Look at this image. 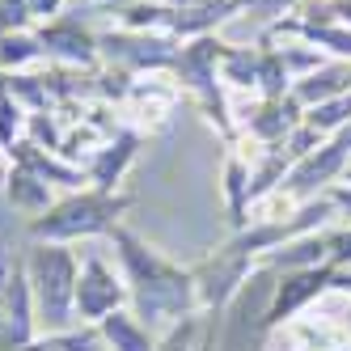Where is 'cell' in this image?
Returning <instances> with one entry per match:
<instances>
[{
	"label": "cell",
	"instance_id": "1",
	"mask_svg": "<svg viewBox=\"0 0 351 351\" xmlns=\"http://www.w3.org/2000/svg\"><path fill=\"white\" fill-rule=\"evenodd\" d=\"M106 237L114 245L123 280H128V296H132L128 305L148 330H169V326H178L182 317L199 313L195 280H191L186 267L169 263L161 250H153L144 237H136L128 224H114Z\"/></svg>",
	"mask_w": 351,
	"mask_h": 351
},
{
	"label": "cell",
	"instance_id": "2",
	"mask_svg": "<svg viewBox=\"0 0 351 351\" xmlns=\"http://www.w3.org/2000/svg\"><path fill=\"white\" fill-rule=\"evenodd\" d=\"M132 208V195L123 191H97V186H81L68 191L64 199H56L43 216L30 220V241H56V245H72L81 237H106L114 224H123V212Z\"/></svg>",
	"mask_w": 351,
	"mask_h": 351
},
{
	"label": "cell",
	"instance_id": "3",
	"mask_svg": "<svg viewBox=\"0 0 351 351\" xmlns=\"http://www.w3.org/2000/svg\"><path fill=\"white\" fill-rule=\"evenodd\" d=\"M21 267H26V280H30L34 317L47 326V335L72 330V326H77V271H81V258L72 254L68 245L30 241Z\"/></svg>",
	"mask_w": 351,
	"mask_h": 351
},
{
	"label": "cell",
	"instance_id": "4",
	"mask_svg": "<svg viewBox=\"0 0 351 351\" xmlns=\"http://www.w3.org/2000/svg\"><path fill=\"white\" fill-rule=\"evenodd\" d=\"M224 38L216 34H204V38H191L178 47V56H173V81H178L182 93L195 97V106L204 110V119L212 128L224 136V144L237 148L241 132H237V119L229 110V97H224V85H220V56H224Z\"/></svg>",
	"mask_w": 351,
	"mask_h": 351
},
{
	"label": "cell",
	"instance_id": "5",
	"mask_svg": "<svg viewBox=\"0 0 351 351\" xmlns=\"http://www.w3.org/2000/svg\"><path fill=\"white\" fill-rule=\"evenodd\" d=\"M182 43H173L169 34H136V30H102L97 34V56L110 68H123L132 77H148V72H169L173 56Z\"/></svg>",
	"mask_w": 351,
	"mask_h": 351
},
{
	"label": "cell",
	"instance_id": "6",
	"mask_svg": "<svg viewBox=\"0 0 351 351\" xmlns=\"http://www.w3.org/2000/svg\"><path fill=\"white\" fill-rule=\"evenodd\" d=\"M347 165H351V123H347V128H339L335 136H326L309 157H300V161L288 169L280 195L313 199V195H322L326 186H330L335 178H343Z\"/></svg>",
	"mask_w": 351,
	"mask_h": 351
},
{
	"label": "cell",
	"instance_id": "7",
	"mask_svg": "<svg viewBox=\"0 0 351 351\" xmlns=\"http://www.w3.org/2000/svg\"><path fill=\"white\" fill-rule=\"evenodd\" d=\"M330 288H335V267L330 263L300 267V271H280L275 284H271V300H267L263 326L267 330H280V326H288L300 309H309L313 300H322Z\"/></svg>",
	"mask_w": 351,
	"mask_h": 351
},
{
	"label": "cell",
	"instance_id": "8",
	"mask_svg": "<svg viewBox=\"0 0 351 351\" xmlns=\"http://www.w3.org/2000/svg\"><path fill=\"white\" fill-rule=\"evenodd\" d=\"M128 280L102 254H85L77 271V326H97L106 313L128 309Z\"/></svg>",
	"mask_w": 351,
	"mask_h": 351
},
{
	"label": "cell",
	"instance_id": "9",
	"mask_svg": "<svg viewBox=\"0 0 351 351\" xmlns=\"http://www.w3.org/2000/svg\"><path fill=\"white\" fill-rule=\"evenodd\" d=\"M38 43H43V56L60 64V68H81V72H97L102 68V56H97V34L77 17H56V21H43L34 26Z\"/></svg>",
	"mask_w": 351,
	"mask_h": 351
},
{
	"label": "cell",
	"instance_id": "10",
	"mask_svg": "<svg viewBox=\"0 0 351 351\" xmlns=\"http://www.w3.org/2000/svg\"><path fill=\"white\" fill-rule=\"evenodd\" d=\"M300 119H305V106L296 102V97H275V102H267V97H258V106H250L241 119H237V132L250 136L258 148H275V144H284L296 128H300Z\"/></svg>",
	"mask_w": 351,
	"mask_h": 351
},
{
	"label": "cell",
	"instance_id": "11",
	"mask_svg": "<svg viewBox=\"0 0 351 351\" xmlns=\"http://www.w3.org/2000/svg\"><path fill=\"white\" fill-rule=\"evenodd\" d=\"M241 9H245V5H237V0H182V5H173L165 34H169L173 43L204 38V34H216L224 21H233Z\"/></svg>",
	"mask_w": 351,
	"mask_h": 351
},
{
	"label": "cell",
	"instance_id": "12",
	"mask_svg": "<svg viewBox=\"0 0 351 351\" xmlns=\"http://www.w3.org/2000/svg\"><path fill=\"white\" fill-rule=\"evenodd\" d=\"M140 144H144L140 132L119 128V132H114V136H110V140L85 161V178H89V186H97V191H119L123 173H128V165L140 157Z\"/></svg>",
	"mask_w": 351,
	"mask_h": 351
},
{
	"label": "cell",
	"instance_id": "13",
	"mask_svg": "<svg viewBox=\"0 0 351 351\" xmlns=\"http://www.w3.org/2000/svg\"><path fill=\"white\" fill-rule=\"evenodd\" d=\"M97 335H102L106 351H157V335L132 313V309H114L97 322Z\"/></svg>",
	"mask_w": 351,
	"mask_h": 351
},
{
	"label": "cell",
	"instance_id": "14",
	"mask_svg": "<svg viewBox=\"0 0 351 351\" xmlns=\"http://www.w3.org/2000/svg\"><path fill=\"white\" fill-rule=\"evenodd\" d=\"M173 102H178V89H173V85H165V81H140V77H136L132 93L123 97V106H128V114H140V119H148V132L165 128V123H169V114H173Z\"/></svg>",
	"mask_w": 351,
	"mask_h": 351
},
{
	"label": "cell",
	"instance_id": "15",
	"mask_svg": "<svg viewBox=\"0 0 351 351\" xmlns=\"http://www.w3.org/2000/svg\"><path fill=\"white\" fill-rule=\"evenodd\" d=\"M220 191H224V208H229V220H233V233H241L250 224V161L229 148V157H224V173H220Z\"/></svg>",
	"mask_w": 351,
	"mask_h": 351
},
{
	"label": "cell",
	"instance_id": "16",
	"mask_svg": "<svg viewBox=\"0 0 351 351\" xmlns=\"http://www.w3.org/2000/svg\"><path fill=\"white\" fill-rule=\"evenodd\" d=\"M5 199H9V208L21 212V216H43L47 208L56 204V195H51V182H43L38 173L30 169H21V165H9L5 173Z\"/></svg>",
	"mask_w": 351,
	"mask_h": 351
},
{
	"label": "cell",
	"instance_id": "17",
	"mask_svg": "<svg viewBox=\"0 0 351 351\" xmlns=\"http://www.w3.org/2000/svg\"><path fill=\"white\" fill-rule=\"evenodd\" d=\"M326 263V233H309V237H296V241H284L280 250L263 254L258 267L267 271H300V267H322Z\"/></svg>",
	"mask_w": 351,
	"mask_h": 351
},
{
	"label": "cell",
	"instance_id": "18",
	"mask_svg": "<svg viewBox=\"0 0 351 351\" xmlns=\"http://www.w3.org/2000/svg\"><path fill=\"white\" fill-rule=\"evenodd\" d=\"M216 317L220 313H191V317H182L178 326H169V330L157 339V351H208Z\"/></svg>",
	"mask_w": 351,
	"mask_h": 351
},
{
	"label": "cell",
	"instance_id": "19",
	"mask_svg": "<svg viewBox=\"0 0 351 351\" xmlns=\"http://www.w3.org/2000/svg\"><path fill=\"white\" fill-rule=\"evenodd\" d=\"M43 43L34 30H17V34H0V72H30L43 64Z\"/></svg>",
	"mask_w": 351,
	"mask_h": 351
},
{
	"label": "cell",
	"instance_id": "20",
	"mask_svg": "<svg viewBox=\"0 0 351 351\" xmlns=\"http://www.w3.org/2000/svg\"><path fill=\"white\" fill-rule=\"evenodd\" d=\"M220 85H229V89H258V47H224V56H220Z\"/></svg>",
	"mask_w": 351,
	"mask_h": 351
},
{
	"label": "cell",
	"instance_id": "21",
	"mask_svg": "<svg viewBox=\"0 0 351 351\" xmlns=\"http://www.w3.org/2000/svg\"><path fill=\"white\" fill-rule=\"evenodd\" d=\"M17 351H102V335H97V326H72V330L43 335Z\"/></svg>",
	"mask_w": 351,
	"mask_h": 351
},
{
	"label": "cell",
	"instance_id": "22",
	"mask_svg": "<svg viewBox=\"0 0 351 351\" xmlns=\"http://www.w3.org/2000/svg\"><path fill=\"white\" fill-rule=\"evenodd\" d=\"M258 97H267V102H275V97H288L292 93V77H288V68L280 60V51L275 47H258Z\"/></svg>",
	"mask_w": 351,
	"mask_h": 351
},
{
	"label": "cell",
	"instance_id": "23",
	"mask_svg": "<svg viewBox=\"0 0 351 351\" xmlns=\"http://www.w3.org/2000/svg\"><path fill=\"white\" fill-rule=\"evenodd\" d=\"M300 123H305V128H313L322 140L335 136L339 128H347V123H351V93H339V97H326V102L309 106Z\"/></svg>",
	"mask_w": 351,
	"mask_h": 351
},
{
	"label": "cell",
	"instance_id": "24",
	"mask_svg": "<svg viewBox=\"0 0 351 351\" xmlns=\"http://www.w3.org/2000/svg\"><path fill=\"white\" fill-rule=\"evenodd\" d=\"M26 123H30V110L21 106L9 89H0V148H5V153L17 140H26Z\"/></svg>",
	"mask_w": 351,
	"mask_h": 351
},
{
	"label": "cell",
	"instance_id": "25",
	"mask_svg": "<svg viewBox=\"0 0 351 351\" xmlns=\"http://www.w3.org/2000/svg\"><path fill=\"white\" fill-rule=\"evenodd\" d=\"M326 263L335 271H351V224L326 233Z\"/></svg>",
	"mask_w": 351,
	"mask_h": 351
},
{
	"label": "cell",
	"instance_id": "26",
	"mask_svg": "<svg viewBox=\"0 0 351 351\" xmlns=\"http://www.w3.org/2000/svg\"><path fill=\"white\" fill-rule=\"evenodd\" d=\"M30 5L26 0H0V34H17V30H30Z\"/></svg>",
	"mask_w": 351,
	"mask_h": 351
},
{
	"label": "cell",
	"instance_id": "27",
	"mask_svg": "<svg viewBox=\"0 0 351 351\" xmlns=\"http://www.w3.org/2000/svg\"><path fill=\"white\" fill-rule=\"evenodd\" d=\"M26 5H30V21H34V26L64 17V0H26Z\"/></svg>",
	"mask_w": 351,
	"mask_h": 351
},
{
	"label": "cell",
	"instance_id": "28",
	"mask_svg": "<svg viewBox=\"0 0 351 351\" xmlns=\"http://www.w3.org/2000/svg\"><path fill=\"white\" fill-rule=\"evenodd\" d=\"M322 195L335 204V212H339L343 220H351V182H330V186H326Z\"/></svg>",
	"mask_w": 351,
	"mask_h": 351
},
{
	"label": "cell",
	"instance_id": "29",
	"mask_svg": "<svg viewBox=\"0 0 351 351\" xmlns=\"http://www.w3.org/2000/svg\"><path fill=\"white\" fill-rule=\"evenodd\" d=\"M296 5L300 0H250L245 9H254L263 17H288V13H296Z\"/></svg>",
	"mask_w": 351,
	"mask_h": 351
},
{
	"label": "cell",
	"instance_id": "30",
	"mask_svg": "<svg viewBox=\"0 0 351 351\" xmlns=\"http://www.w3.org/2000/svg\"><path fill=\"white\" fill-rule=\"evenodd\" d=\"M9 165H13V161H9V153H5V148H0V178H5V173H9Z\"/></svg>",
	"mask_w": 351,
	"mask_h": 351
},
{
	"label": "cell",
	"instance_id": "31",
	"mask_svg": "<svg viewBox=\"0 0 351 351\" xmlns=\"http://www.w3.org/2000/svg\"><path fill=\"white\" fill-rule=\"evenodd\" d=\"M89 5H102V9H110V5H119V0H89Z\"/></svg>",
	"mask_w": 351,
	"mask_h": 351
},
{
	"label": "cell",
	"instance_id": "32",
	"mask_svg": "<svg viewBox=\"0 0 351 351\" xmlns=\"http://www.w3.org/2000/svg\"><path fill=\"white\" fill-rule=\"evenodd\" d=\"M157 5H182V0H157Z\"/></svg>",
	"mask_w": 351,
	"mask_h": 351
},
{
	"label": "cell",
	"instance_id": "33",
	"mask_svg": "<svg viewBox=\"0 0 351 351\" xmlns=\"http://www.w3.org/2000/svg\"><path fill=\"white\" fill-rule=\"evenodd\" d=\"M343 178H347V182H351V165H347V173H343Z\"/></svg>",
	"mask_w": 351,
	"mask_h": 351
},
{
	"label": "cell",
	"instance_id": "34",
	"mask_svg": "<svg viewBox=\"0 0 351 351\" xmlns=\"http://www.w3.org/2000/svg\"><path fill=\"white\" fill-rule=\"evenodd\" d=\"M0 89H5V72H0Z\"/></svg>",
	"mask_w": 351,
	"mask_h": 351
},
{
	"label": "cell",
	"instance_id": "35",
	"mask_svg": "<svg viewBox=\"0 0 351 351\" xmlns=\"http://www.w3.org/2000/svg\"><path fill=\"white\" fill-rule=\"evenodd\" d=\"M237 5H250V0H237Z\"/></svg>",
	"mask_w": 351,
	"mask_h": 351
},
{
	"label": "cell",
	"instance_id": "36",
	"mask_svg": "<svg viewBox=\"0 0 351 351\" xmlns=\"http://www.w3.org/2000/svg\"><path fill=\"white\" fill-rule=\"evenodd\" d=\"M347 330H351V322H347Z\"/></svg>",
	"mask_w": 351,
	"mask_h": 351
}]
</instances>
